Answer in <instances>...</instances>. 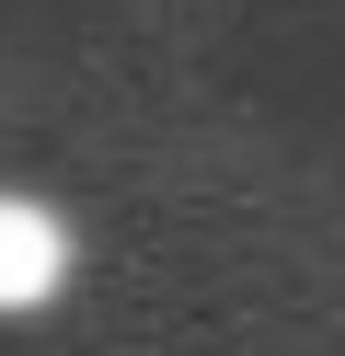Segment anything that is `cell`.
Masks as SVG:
<instances>
[{"label":"cell","mask_w":345,"mask_h":356,"mask_svg":"<svg viewBox=\"0 0 345 356\" xmlns=\"http://www.w3.org/2000/svg\"><path fill=\"white\" fill-rule=\"evenodd\" d=\"M69 287V218L46 195H0V322L46 310Z\"/></svg>","instance_id":"6da1fadb"}]
</instances>
